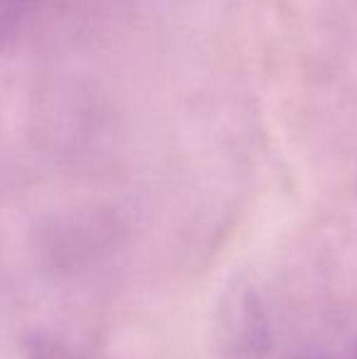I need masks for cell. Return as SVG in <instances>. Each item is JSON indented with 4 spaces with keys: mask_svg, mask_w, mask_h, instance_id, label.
I'll list each match as a JSON object with an SVG mask.
<instances>
[{
    "mask_svg": "<svg viewBox=\"0 0 357 359\" xmlns=\"http://www.w3.org/2000/svg\"><path fill=\"white\" fill-rule=\"evenodd\" d=\"M123 245L118 217L105 210H83L57 217L39 237V257L57 276H81L103 264Z\"/></svg>",
    "mask_w": 357,
    "mask_h": 359,
    "instance_id": "cell-1",
    "label": "cell"
},
{
    "mask_svg": "<svg viewBox=\"0 0 357 359\" xmlns=\"http://www.w3.org/2000/svg\"><path fill=\"white\" fill-rule=\"evenodd\" d=\"M210 340L215 359H269V313L250 281L235 279L223 288L215 303Z\"/></svg>",
    "mask_w": 357,
    "mask_h": 359,
    "instance_id": "cell-2",
    "label": "cell"
},
{
    "mask_svg": "<svg viewBox=\"0 0 357 359\" xmlns=\"http://www.w3.org/2000/svg\"><path fill=\"white\" fill-rule=\"evenodd\" d=\"M27 359H76L72 347L54 335H34L27 347Z\"/></svg>",
    "mask_w": 357,
    "mask_h": 359,
    "instance_id": "cell-3",
    "label": "cell"
},
{
    "mask_svg": "<svg viewBox=\"0 0 357 359\" xmlns=\"http://www.w3.org/2000/svg\"><path fill=\"white\" fill-rule=\"evenodd\" d=\"M291 359H330L325 355H316V352H304V355H294Z\"/></svg>",
    "mask_w": 357,
    "mask_h": 359,
    "instance_id": "cell-4",
    "label": "cell"
},
{
    "mask_svg": "<svg viewBox=\"0 0 357 359\" xmlns=\"http://www.w3.org/2000/svg\"><path fill=\"white\" fill-rule=\"evenodd\" d=\"M353 359H357V342H355V350H353Z\"/></svg>",
    "mask_w": 357,
    "mask_h": 359,
    "instance_id": "cell-5",
    "label": "cell"
}]
</instances>
